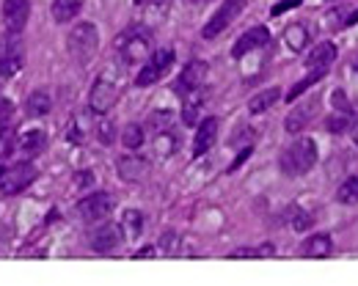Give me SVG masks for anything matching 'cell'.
<instances>
[{"instance_id": "obj_34", "label": "cell", "mask_w": 358, "mask_h": 286, "mask_svg": "<svg viewBox=\"0 0 358 286\" xmlns=\"http://www.w3.org/2000/svg\"><path fill=\"white\" fill-rule=\"evenodd\" d=\"M96 133H99V141L102 143H113V124L110 121H102L96 127Z\"/></svg>"}, {"instance_id": "obj_21", "label": "cell", "mask_w": 358, "mask_h": 286, "mask_svg": "<svg viewBox=\"0 0 358 286\" xmlns=\"http://www.w3.org/2000/svg\"><path fill=\"white\" fill-rule=\"evenodd\" d=\"M52 107V99L47 94L45 89H39V91H34V94L25 99V113L28 116H34V119H42L47 116V110Z\"/></svg>"}, {"instance_id": "obj_4", "label": "cell", "mask_w": 358, "mask_h": 286, "mask_svg": "<svg viewBox=\"0 0 358 286\" xmlns=\"http://www.w3.org/2000/svg\"><path fill=\"white\" fill-rule=\"evenodd\" d=\"M171 63H174V50L171 47L155 50V52L143 61V66H141V72H138V77H135V86H138V89L155 86L157 80H163V77L169 75Z\"/></svg>"}, {"instance_id": "obj_23", "label": "cell", "mask_w": 358, "mask_h": 286, "mask_svg": "<svg viewBox=\"0 0 358 286\" xmlns=\"http://www.w3.org/2000/svg\"><path fill=\"white\" fill-rule=\"evenodd\" d=\"M278 99H281V89H265V91H259L257 96H251L248 110H251L254 116H259V113L270 110V107H273Z\"/></svg>"}, {"instance_id": "obj_32", "label": "cell", "mask_w": 358, "mask_h": 286, "mask_svg": "<svg viewBox=\"0 0 358 286\" xmlns=\"http://www.w3.org/2000/svg\"><path fill=\"white\" fill-rule=\"evenodd\" d=\"M149 130H155V135H157V133H163V130H171V113L157 110V113L149 119Z\"/></svg>"}, {"instance_id": "obj_16", "label": "cell", "mask_w": 358, "mask_h": 286, "mask_svg": "<svg viewBox=\"0 0 358 286\" xmlns=\"http://www.w3.org/2000/svg\"><path fill=\"white\" fill-rule=\"evenodd\" d=\"M334 61H336V45L322 42V45H317V47L309 52L306 69H309V72H322V75H328V69H331Z\"/></svg>"}, {"instance_id": "obj_38", "label": "cell", "mask_w": 358, "mask_h": 286, "mask_svg": "<svg viewBox=\"0 0 358 286\" xmlns=\"http://www.w3.org/2000/svg\"><path fill=\"white\" fill-rule=\"evenodd\" d=\"M149 256H155V248H141V250L135 253V259H149Z\"/></svg>"}, {"instance_id": "obj_37", "label": "cell", "mask_w": 358, "mask_h": 286, "mask_svg": "<svg viewBox=\"0 0 358 286\" xmlns=\"http://www.w3.org/2000/svg\"><path fill=\"white\" fill-rule=\"evenodd\" d=\"M11 113H14L11 99H6V96L0 94V119H11Z\"/></svg>"}, {"instance_id": "obj_10", "label": "cell", "mask_w": 358, "mask_h": 286, "mask_svg": "<svg viewBox=\"0 0 358 286\" xmlns=\"http://www.w3.org/2000/svg\"><path fill=\"white\" fill-rule=\"evenodd\" d=\"M207 75H210V66H207L204 61H190V63L182 69V75H179L177 91L182 96L193 94V91H201L204 83H207Z\"/></svg>"}, {"instance_id": "obj_31", "label": "cell", "mask_w": 358, "mask_h": 286, "mask_svg": "<svg viewBox=\"0 0 358 286\" xmlns=\"http://www.w3.org/2000/svg\"><path fill=\"white\" fill-rule=\"evenodd\" d=\"M322 77H325L322 72H309V75H306L303 80H298V83H295V86L289 89V94H287V99H289V102H292V99H298V96H301L303 91H306V89H309V86H314V83H320Z\"/></svg>"}, {"instance_id": "obj_1", "label": "cell", "mask_w": 358, "mask_h": 286, "mask_svg": "<svg viewBox=\"0 0 358 286\" xmlns=\"http://www.w3.org/2000/svg\"><path fill=\"white\" fill-rule=\"evenodd\" d=\"M317 163V146H314L312 138H298L292 146L284 149L281 160H278V168L284 176L295 179V176H303L309 174Z\"/></svg>"}, {"instance_id": "obj_26", "label": "cell", "mask_w": 358, "mask_h": 286, "mask_svg": "<svg viewBox=\"0 0 358 286\" xmlns=\"http://www.w3.org/2000/svg\"><path fill=\"white\" fill-rule=\"evenodd\" d=\"M350 121H353V110H334V116H328L325 127H328L334 135H342V133H348Z\"/></svg>"}, {"instance_id": "obj_6", "label": "cell", "mask_w": 358, "mask_h": 286, "mask_svg": "<svg viewBox=\"0 0 358 286\" xmlns=\"http://www.w3.org/2000/svg\"><path fill=\"white\" fill-rule=\"evenodd\" d=\"M36 176H39V171H36L34 163H17V165H11L8 171L0 174V193L3 195H17L25 188H31L36 182Z\"/></svg>"}, {"instance_id": "obj_17", "label": "cell", "mask_w": 358, "mask_h": 286, "mask_svg": "<svg viewBox=\"0 0 358 286\" xmlns=\"http://www.w3.org/2000/svg\"><path fill=\"white\" fill-rule=\"evenodd\" d=\"M119 176L122 179H127V182H138V179H143L146 176V171H149V163L143 160V157H138V154H124L122 160H119Z\"/></svg>"}, {"instance_id": "obj_3", "label": "cell", "mask_w": 358, "mask_h": 286, "mask_svg": "<svg viewBox=\"0 0 358 286\" xmlns=\"http://www.w3.org/2000/svg\"><path fill=\"white\" fill-rule=\"evenodd\" d=\"M116 50L127 63H143L152 50V33L146 28H130L116 39Z\"/></svg>"}, {"instance_id": "obj_2", "label": "cell", "mask_w": 358, "mask_h": 286, "mask_svg": "<svg viewBox=\"0 0 358 286\" xmlns=\"http://www.w3.org/2000/svg\"><path fill=\"white\" fill-rule=\"evenodd\" d=\"M96 47H99V33L91 22H78L72 28V33L66 36V50H69V58L80 66H86L91 58L96 55Z\"/></svg>"}, {"instance_id": "obj_44", "label": "cell", "mask_w": 358, "mask_h": 286, "mask_svg": "<svg viewBox=\"0 0 358 286\" xmlns=\"http://www.w3.org/2000/svg\"><path fill=\"white\" fill-rule=\"evenodd\" d=\"M0 174H3V171H0Z\"/></svg>"}, {"instance_id": "obj_24", "label": "cell", "mask_w": 358, "mask_h": 286, "mask_svg": "<svg viewBox=\"0 0 358 286\" xmlns=\"http://www.w3.org/2000/svg\"><path fill=\"white\" fill-rule=\"evenodd\" d=\"M17 146V133L11 119H0V160H6Z\"/></svg>"}, {"instance_id": "obj_9", "label": "cell", "mask_w": 358, "mask_h": 286, "mask_svg": "<svg viewBox=\"0 0 358 286\" xmlns=\"http://www.w3.org/2000/svg\"><path fill=\"white\" fill-rule=\"evenodd\" d=\"M113 212V198L108 193H91L86 195L80 204H78V215L86 220V223H102L108 220V215Z\"/></svg>"}, {"instance_id": "obj_8", "label": "cell", "mask_w": 358, "mask_h": 286, "mask_svg": "<svg viewBox=\"0 0 358 286\" xmlns=\"http://www.w3.org/2000/svg\"><path fill=\"white\" fill-rule=\"evenodd\" d=\"M119 94H122L119 83H113L110 77H99V80L91 86V94H89L91 113H96V116H105L108 110H113V105L119 102Z\"/></svg>"}, {"instance_id": "obj_7", "label": "cell", "mask_w": 358, "mask_h": 286, "mask_svg": "<svg viewBox=\"0 0 358 286\" xmlns=\"http://www.w3.org/2000/svg\"><path fill=\"white\" fill-rule=\"evenodd\" d=\"M245 3L248 0H224L221 3V8L210 17V22L204 25V31H201V36L204 39H215V36H221L226 28L243 14V8H245Z\"/></svg>"}, {"instance_id": "obj_29", "label": "cell", "mask_w": 358, "mask_h": 286, "mask_svg": "<svg viewBox=\"0 0 358 286\" xmlns=\"http://www.w3.org/2000/svg\"><path fill=\"white\" fill-rule=\"evenodd\" d=\"M336 201H339V204H358V176H348V179L339 185Z\"/></svg>"}, {"instance_id": "obj_18", "label": "cell", "mask_w": 358, "mask_h": 286, "mask_svg": "<svg viewBox=\"0 0 358 286\" xmlns=\"http://www.w3.org/2000/svg\"><path fill=\"white\" fill-rule=\"evenodd\" d=\"M331 250H334V239L328 237V234H314V237L303 242L301 256H306V259H325V256H331Z\"/></svg>"}, {"instance_id": "obj_11", "label": "cell", "mask_w": 358, "mask_h": 286, "mask_svg": "<svg viewBox=\"0 0 358 286\" xmlns=\"http://www.w3.org/2000/svg\"><path fill=\"white\" fill-rule=\"evenodd\" d=\"M122 239H124L122 226L102 220V223L96 226V232H91V248H94L96 253H110V250H116V248L122 245Z\"/></svg>"}, {"instance_id": "obj_39", "label": "cell", "mask_w": 358, "mask_h": 286, "mask_svg": "<svg viewBox=\"0 0 358 286\" xmlns=\"http://www.w3.org/2000/svg\"><path fill=\"white\" fill-rule=\"evenodd\" d=\"M345 25H358V8L353 11V14H348V17H345Z\"/></svg>"}, {"instance_id": "obj_28", "label": "cell", "mask_w": 358, "mask_h": 286, "mask_svg": "<svg viewBox=\"0 0 358 286\" xmlns=\"http://www.w3.org/2000/svg\"><path fill=\"white\" fill-rule=\"evenodd\" d=\"M122 232H124L127 237H138V234L143 232V215H141L138 209H127V212H124V218H122Z\"/></svg>"}, {"instance_id": "obj_19", "label": "cell", "mask_w": 358, "mask_h": 286, "mask_svg": "<svg viewBox=\"0 0 358 286\" xmlns=\"http://www.w3.org/2000/svg\"><path fill=\"white\" fill-rule=\"evenodd\" d=\"M309 39H312V31L303 22H292L284 31V45L292 50V52H301V50L309 45Z\"/></svg>"}, {"instance_id": "obj_35", "label": "cell", "mask_w": 358, "mask_h": 286, "mask_svg": "<svg viewBox=\"0 0 358 286\" xmlns=\"http://www.w3.org/2000/svg\"><path fill=\"white\" fill-rule=\"evenodd\" d=\"M334 110H353L350 107V102H348V96H345V91H334Z\"/></svg>"}, {"instance_id": "obj_40", "label": "cell", "mask_w": 358, "mask_h": 286, "mask_svg": "<svg viewBox=\"0 0 358 286\" xmlns=\"http://www.w3.org/2000/svg\"><path fill=\"white\" fill-rule=\"evenodd\" d=\"M78 176H80V179H78V185H89V182H91L89 171H83V174H78Z\"/></svg>"}, {"instance_id": "obj_15", "label": "cell", "mask_w": 358, "mask_h": 286, "mask_svg": "<svg viewBox=\"0 0 358 286\" xmlns=\"http://www.w3.org/2000/svg\"><path fill=\"white\" fill-rule=\"evenodd\" d=\"M218 141V119H204L201 124H199V133H196V138H193V157H201V154H207L213 146Z\"/></svg>"}, {"instance_id": "obj_20", "label": "cell", "mask_w": 358, "mask_h": 286, "mask_svg": "<svg viewBox=\"0 0 358 286\" xmlns=\"http://www.w3.org/2000/svg\"><path fill=\"white\" fill-rule=\"evenodd\" d=\"M83 8V0H52V20L55 22H72Z\"/></svg>"}, {"instance_id": "obj_30", "label": "cell", "mask_w": 358, "mask_h": 286, "mask_svg": "<svg viewBox=\"0 0 358 286\" xmlns=\"http://www.w3.org/2000/svg\"><path fill=\"white\" fill-rule=\"evenodd\" d=\"M146 141V130L141 127V124H127L124 127V133H122V143L127 146V149H141Z\"/></svg>"}, {"instance_id": "obj_41", "label": "cell", "mask_w": 358, "mask_h": 286, "mask_svg": "<svg viewBox=\"0 0 358 286\" xmlns=\"http://www.w3.org/2000/svg\"><path fill=\"white\" fill-rule=\"evenodd\" d=\"M353 141L358 143V121H356V124H353Z\"/></svg>"}, {"instance_id": "obj_12", "label": "cell", "mask_w": 358, "mask_h": 286, "mask_svg": "<svg viewBox=\"0 0 358 286\" xmlns=\"http://www.w3.org/2000/svg\"><path fill=\"white\" fill-rule=\"evenodd\" d=\"M270 45V31L265 25H257V28H251V31H245L240 39H237V45L231 47V55L234 58H243V55H248V52H254V50H262Z\"/></svg>"}, {"instance_id": "obj_14", "label": "cell", "mask_w": 358, "mask_h": 286, "mask_svg": "<svg viewBox=\"0 0 358 286\" xmlns=\"http://www.w3.org/2000/svg\"><path fill=\"white\" fill-rule=\"evenodd\" d=\"M317 105H320V99H309V102H303V105L292 107V110H289V116H287V124H284V127H287V133H292V135L303 133V130L309 127V121L314 119Z\"/></svg>"}, {"instance_id": "obj_43", "label": "cell", "mask_w": 358, "mask_h": 286, "mask_svg": "<svg viewBox=\"0 0 358 286\" xmlns=\"http://www.w3.org/2000/svg\"><path fill=\"white\" fill-rule=\"evenodd\" d=\"M135 3H146V0H135Z\"/></svg>"}, {"instance_id": "obj_42", "label": "cell", "mask_w": 358, "mask_h": 286, "mask_svg": "<svg viewBox=\"0 0 358 286\" xmlns=\"http://www.w3.org/2000/svg\"><path fill=\"white\" fill-rule=\"evenodd\" d=\"M190 3H207V0H190Z\"/></svg>"}, {"instance_id": "obj_5", "label": "cell", "mask_w": 358, "mask_h": 286, "mask_svg": "<svg viewBox=\"0 0 358 286\" xmlns=\"http://www.w3.org/2000/svg\"><path fill=\"white\" fill-rule=\"evenodd\" d=\"M25 63V47L17 31H8L6 36H0V77H14L20 75Z\"/></svg>"}, {"instance_id": "obj_22", "label": "cell", "mask_w": 358, "mask_h": 286, "mask_svg": "<svg viewBox=\"0 0 358 286\" xmlns=\"http://www.w3.org/2000/svg\"><path fill=\"white\" fill-rule=\"evenodd\" d=\"M47 146V135L45 130H31V133H25L22 138H20V149H22V154H28V157H36V154H42Z\"/></svg>"}, {"instance_id": "obj_36", "label": "cell", "mask_w": 358, "mask_h": 286, "mask_svg": "<svg viewBox=\"0 0 358 286\" xmlns=\"http://www.w3.org/2000/svg\"><path fill=\"white\" fill-rule=\"evenodd\" d=\"M303 0H284V3H278V6H273V17H278V14H284V11H289V8H295V6H301Z\"/></svg>"}, {"instance_id": "obj_27", "label": "cell", "mask_w": 358, "mask_h": 286, "mask_svg": "<svg viewBox=\"0 0 358 286\" xmlns=\"http://www.w3.org/2000/svg\"><path fill=\"white\" fill-rule=\"evenodd\" d=\"M201 105H204V99H201V94H199V91H193V94H185V110H182V119H185V124H196Z\"/></svg>"}, {"instance_id": "obj_13", "label": "cell", "mask_w": 358, "mask_h": 286, "mask_svg": "<svg viewBox=\"0 0 358 286\" xmlns=\"http://www.w3.org/2000/svg\"><path fill=\"white\" fill-rule=\"evenodd\" d=\"M28 17H31V0H6L3 3V20H6L8 31L22 33Z\"/></svg>"}, {"instance_id": "obj_25", "label": "cell", "mask_w": 358, "mask_h": 286, "mask_svg": "<svg viewBox=\"0 0 358 286\" xmlns=\"http://www.w3.org/2000/svg\"><path fill=\"white\" fill-rule=\"evenodd\" d=\"M275 256V248L273 245H259V248H237L229 253V259H270Z\"/></svg>"}, {"instance_id": "obj_33", "label": "cell", "mask_w": 358, "mask_h": 286, "mask_svg": "<svg viewBox=\"0 0 358 286\" xmlns=\"http://www.w3.org/2000/svg\"><path fill=\"white\" fill-rule=\"evenodd\" d=\"M309 226H312V215L295 209V212H292V229H295V232H303V229H309Z\"/></svg>"}]
</instances>
